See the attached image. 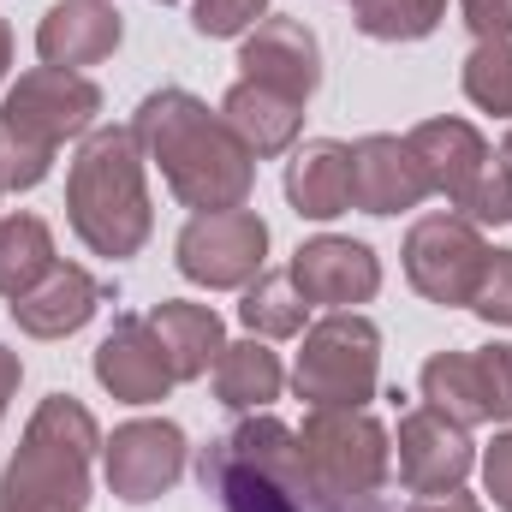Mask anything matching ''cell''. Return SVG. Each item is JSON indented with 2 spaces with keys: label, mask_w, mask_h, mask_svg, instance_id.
Wrapping results in <instances>:
<instances>
[{
  "label": "cell",
  "mask_w": 512,
  "mask_h": 512,
  "mask_svg": "<svg viewBox=\"0 0 512 512\" xmlns=\"http://www.w3.org/2000/svg\"><path fill=\"white\" fill-rule=\"evenodd\" d=\"M197 477L221 512H393L382 495H340L334 483H322L298 453V429L268 411H251L245 423L215 435L197 459Z\"/></svg>",
  "instance_id": "1"
},
{
  "label": "cell",
  "mask_w": 512,
  "mask_h": 512,
  "mask_svg": "<svg viewBox=\"0 0 512 512\" xmlns=\"http://www.w3.org/2000/svg\"><path fill=\"white\" fill-rule=\"evenodd\" d=\"M131 137H137L143 161L161 167L167 191L185 209L215 215V209H245L251 203L256 155L191 90H149L131 114Z\"/></svg>",
  "instance_id": "2"
},
{
  "label": "cell",
  "mask_w": 512,
  "mask_h": 512,
  "mask_svg": "<svg viewBox=\"0 0 512 512\" xmlns=\"http://www.w3.org/2000/svg\"><path fill=\"white\" fill-rule=\"evenodd\" d=\"M66 221L96 256H137L149 245L155 209L143 185V149L131 126H96L66 173Z\"/></svg>",
  "instance_id": "3"
},
{
  "label": "cell",
  "mask_w": 512,
  "mask_h": 512,
  "mask_svg": "<svg viewBox=\"0 0 512 512\" xmlns=\"http://www.w3.org/2000/svg\"><path fill=\"white\" fill-rule=\"evenodd\" d=\"M96 453H102L96 417L72 393H48L0 477V512H84Z\"/></svg>",
  "instance_id": "4"
},
{
  "label": "cell",
  "mask_w": 512,
  "mask_h": 512,
  "mask_svg": "<svg viewBox=\"0 0 512 512\" xmlns=\"http://www.w3.org/2000/svg\"><path fill=\"white\" fill-rule=\"evenodd\" d=\"M382 382V328L358 310H328L298 352L292 387L310 411H364Z\"/></svg>",
  "instance_id": "5"
},
{
  "label": "cell",
  "mask_w": 512,
  "mask_h": 512,
  "mask_svg": "<svg viewBox=\"0 0 512 512\" xmlns=\"http://www.w3.org/2000/svg\"><path fill=\"white\" fill-rule=\"evenodd\" d=\"M298 453L340 495H382L393 477V441L370 411H310L298 429Z\"/></svg>",
  "instance_id": "6"
},
{
  "label": "cell",
  "mask_w": 512,
  "mask_h": 512,
  "mask_svg": "<svg viewBox=\"0 0 512 512\" xmlns=\"http://www.w3.org/2000/svg\"><path fill=\"white\" fill-rule=\"evenodd\" d=\"M483 268H489V239L465 215H423L405 233V280L441 310H465L477 298Z\"/></svg>",
  "instance_id": "7"
},
{
  "label": "cell",
  "mask_w": 512,
  "mask_h": 512,
  "mask_svg": "<svg viewBox=\"0 0 512 512\" xmlns=\"http://www.w3.org/2000/svg\"><path fill=\"white\" fill-rule=\"evenodd\" d=\"M268 256V221L256 209H215L191 215L179 233V274L209 292H245Z\"/></svg>",
  "instance_id": "8"
},
{
  "label": "cell",
  "mask_w": 512,
  "mask_h": 512,
  "mask_svg": "<svg viewBox=\"0 0 512 512\" xmlns=\"http://www.w3.org/2000/svg\"><path fill=\"white\" fill-rule=\"evenodd\" d=\"M102 471H108V489H114L126 507L161 501V495L185 477V429L167 423V417L120 423L114 441H102Z\"/></svg>",
  "instance_id": "9"
},
{
  "label": "cell",
  "mask_w": 512,
  "mask_h": 512,
  "mask_svg": "<svg viewBox=\"0 0 512 512\" xmlns=\"http://www.w3.org/2000/svg\"><path fill=\"white\" fill-rule=\"evenodd\" d=\"M6 120L30 137H42L48 149H60L66 137H90L96 114H102V90L84 78V72H60V66H36L12 84Z\"/></svg>",
  "instance_id": "10"
},
{
  "label": "cell",
  "mask_w": 512,
  "mask_h": 512,
  "mask_svg": "<svg viewBox=\"0 0 512 512\" xmlns=\"http://www.w3.org/2000/svg\"><path fill=\"white\" fill-rule=\"evenodd\" d=\"M393 465H399V483L411 495H453V489H465V477L477 465V447H471V429H459L453 417L417 405V411L399 417Z\"/></svg>",
  "instance_id": "11"
},
{
  "label": "cell",
  "mask_w": 512,
  "mask_h": 512,
  "mask_svg": "<svg viewBox=\"0 0 512 512\" xmlns=\"http://www.w3.org/2000/svg\"><path fill=\"white\" fill-rule=\"evenodd\" d=\"M292 286L304 292V304H322V310H352V304H370L382 292V262L370 245L358 239H310L292 251Z\"/></svg>",
  "instance_id": "12"
},
{
  "label": "cell",
  "mask_w": 512,
  "mask_h": 512,
  "mask_svg": "<svg viewBox=\"0 0 512 512\" xmlns=\"http://www.w3.org/2000/svg\"><path fill=\"white\" fill-rule=\"evenodd\" d=\"M239 66H245V84L280 90L292 102H310L322 84V48H316L310 24H298V18H262L256 30H245Z\"/></svg>",
  "instance_id": "13"
},
{
  "label": "cell",
  "mask_w": 512,
  "mask_h": 512,
  "mask_svg": "<svg viewBox=\"0 0 512 512\" xmlns=\"http://www.w3.org/2000/svg\"><path fill=\"white\" fill-rule=\"evenodd\" d=\"M102 304H108V286H102L90 268L54 262L24 298H12V322H18L30 340H66V334H78Z\"/></svg>",
  "instance_id": "14"
},
{
  "label": "cell",
  "mask_w": 512,
  "mask_h": 512,
  "mask_svg": "<svg viewBox=\"0 0 512 512\" xmlns=\"http://www.w3.org/2000/svg\"><path fill=\"white\" fill-rule=\"evenodd\" d=\"M429 197V179L411 155L405 137H358L352 143V209L364 215H399V209H417Z\"/></svg>",
  "instance_id": "15"
},
{
  "label": "cell",
  "mask_w": 512,
  "mask_h": 512,
  "mask_svg": "<svg viewBox=\"0 0 512 512\" xmlns=\"http://www.w3.org/2000/svg\"><path fill=\"white\" fill-rule=\"evenodd\" d=\"M96 382L126 405H155L173 387V364L149 328V316H120L114 334L96 346Z\"/></svg>",
  "instance_id": "16"
},
{
  "label": "cell",
  "mask_w": 512,
  "mask_h": 512,
  "mask_svg": "<svg viewBox=\"0 0 512 512\" xmlns=\"http://www.w3.org/2000/svg\"><path fill=\"white\" fill-rule=\"evenodd\" d=\"M120 36H126V24H120L114 0H60L42 12L36 54H42V66L84 72V66H102L120 48Z\"/></svg>",
  "instance_id": "17"
},
{
  "label": "cell",
  "mask_w": 512,
  "mask_h": 512,
  "mask_svg": "<svg viewBox=\"0 0 512 512\" xmlns=\"http://www.w3.org/2000/svg\"><path fill=\"white\" fill-rule=\"evenodd\" d=\"M405 143H411V155H417V167L429 179V197H447L453 209H465L471 185L495 161L489 143H483V131L471 126V120H423L417 131H405Z\"/></svg>",
  "instance_id": "18"
},
{
  "label": "cell",
  "mask_w": 512,
  "mask_h": 512,
  "mask_svg": "<svg viewBox=\"0 0 512 512\" xmlns=\"http://www.w3.org/2000/svg\"><path fill=\"white\" fill-rule=\"evenodd\" d=\"M286 197L304 221H334L352 209V143L310 137L286 161Z\"/></svg>",
  "instance_id": "19"
},
{
  "label": "cell",
  "mask_w": 512,
  "mask_h": 512,
  "mask_svg": "<svg viewBox=\"0 0 512 512\" xmlns=\"http://www.w3.org/2000/svg\"><path fill=\"white\" fill-rule=\"evenodd\" d=\"M149 328L173 364V382H197L215 370V358L227 352V328L209 304H191V298H167L149 310Z\"/></svg>",
  "instance_id": "20"
},
{
  "label": "cell",
  "mask_w": 512,
  "mask_h": 512,
  "mask_svg": "<svg viewBox=\"0 0 512 512\" xmlns=\"http://www.w3.org/2000/svg\"><path fill=\"white\" fill-rule=\"evenodd\" d=\"M221 120L233 126V137L251 149L256 161H268V155H286L292 143H298V131H304V102H292V96H280V90H262V84H233L227 90V102H221Z\"/></svg>",
  "instance_id": "21"
},
{
  "label": "cell",
  "mask_w": 512,
  "mask_h": 512,
  "mask_svg": "<svg viewBox=\"0 0 512 512\" xmlns=\"http://www.w3.org/2000/svg\"><path fill=\"white\" fill-rule=\"evenodd\" d=\"M215 399L227 411H268L286 387V370H280V352H268V340H239L215 358Z\"/></svg>",
  "instance_id": "22"
},
{
  "label": "cell",
  "mask_w": 512,
  "mask_h": 512,
  "mask_svg": "<svg viewBox=\"0 0 512 512\" xmlns=\"http://www.w3.org/2000/svg\"><path fill=\"white\" fill-rule=\"evenodd\" d=\"M423 405L441 411V417H453L459 429L489 423V393H483L477 352H435L423 364Z\"/></svg>",
  "instance_id": "23"
},
{
  "label": "cell",
  "mask_w": 512,
  "mask_h": 512,
  "mask_svg": "<svg viewBox=\"0 0 512 512\" xmlns=\"http://www.w3.org/2000/svg\"><path fill=\"white\" fill-rule=\"evenodd\" d=\"M54 268V233L36 215H0V298H24Z\"/></svg>",
  "instance_id": "24"
},
{
  "label": "cell",
  "mask_w": 512,
  "mask_h": 512,
  "mask_svg": "<svg viewBox=\"0 0 512 512\" xmlns=\"http://www.w3.org/2000/svg\"><path fill=\"white\" fill-rule=\"evenodd\" d=\"M304 316H310V304L292 286V274H256L251 286H245L239 322L251 328V340H292L304 328Z\"/></svg>",
  "instance_id": "25"
},
{
  "label": "cell",
  "mask_w": 512,
  "mask_h": 512,
  "mask_svg": "<svg viewBox=\"0 0 512 512\" xmlns=\"http://www.w3.org/2000/svg\"><path fill=\"white\" fill-rule=\"evenodd\" d=\"M447 18V0H358L352 24L370 42H423Z\"/></svg>",
  "instance_id": "26"
},
{
  "label": "cell",
  "mask_w": 512,
  "mask_h": 512,
  "mask_svg": "<svg viewBox=\"0 0 512 512\" xmlns=\"http://www.w3.org/2000/svg\"><path fill=\"white\" fill-rule=\"evenodd\" d=\"M465 96L483 114L512 120V42H477L465 54Z\"/></svg>",
  "instance_id": "27"
},
{
  "label": "cell",
  "mask_w": 512,
  "mask_h": 512,
  "mask_svg": "<svg viewBox=\"0 0 512 512\" xmlns=\"http://www.w3.org/2000/svg\"><path fill=\"white\" fill-rule=\"evenodd\" d=\"M54 167V149L0 114V191H36Z\"/></svg>",
  "instance_id": "28"
},
{
  "label": "cell",
  "mask_w": 512,
  "mask_h": 512,
  "mask_svg": "<svg viewBox=\"0 0 512 512\" xmlns=\"http://www.w3.org/2000/svg\"><path fill=\"white\" fill-rule=\"evenodd\" d=\"M459 215H465L471 227H501V221H512V161L507 155L483 167V179L471 185V197H465Z\"/></svg>",
  "instance_id": "29"
},
{
  "label": "cell",
  "mask_w": 512,
  "mask_h": 512,
  "mask_svg": "<svg viewBox=\"0 0 512 512\" xmlns=\"http://www.w3.org/2000/svg\"><path fill=\"white\" fill-rule=\"evenodd\" d=\"M268 0H191V30L197 36H245L262 24Z\"/></svg>",
  "instance_id": "30"
},
{
  "label": "cell",
  "mask_w": 512,
  "mask_h": 512,
  "mask_svg": "<svg viewBox=\"0 0 512 512\" xmlns=\"http://www.w3.org/2000/svg\"><path fill=\"white\" fill-rule=\"evenodd\" d=\"M471 310H477L483 322H495V328H512V251H489V268H483V280H477Z\"/></svg>",
  "instance_id": "31"
},
{
  "label": "cell",
  "mask_w": 512,
  "mask_h": 512,
  "mask_svg": "<svg viewBox=\"0 0 512 512\" xmlns=\"http://www.w3.org/2000/svg\"><path fill=\"white\" fill-rule=\"evenodd\" d=\"M477 370H483V393H489V423H512V346L477 352Z\"/></svg>",
  "instance_id": "32"
},
{
  "label": "cell",
  "mask_w": 512,
  "mask_h": 512,
  "mask_svg": "<svg viewBox=\"0 0 512 512\" xmlns=\"http://www.w3.org/2000/svg\"><path fill=\"white\" fill-rule=\"evenodd\" d=\"M477 42H512V0H459Z\"/></svg>",
  "instance_id": "33"
},
{
  "label": "cell",
  "mask_w": 512,
  "mask_h": 512,
  "mask_svg": "<svg viewBox=\"0 0 512 512\" xmlns=\"http://www.w3.org/2000/svg\"><path fill=\"white\" fill-rule=\"evenodd\" d=\"M483 483H489L495 507L512 512V429H507V435H495V447L483 453Z\"/></svg>",
  "instance_id": "34"
},
{
  "label": "cell",
  "mask_w": 512,
  "mask_h": 512,
  "mask_svg": "<svg viewBox=\"0 0 512 512\" xmlns=\"http://www.w3.org/2000/svg\"><path fill=\"white\" fill-rule=\"evenodd\" d=\"M411 512H483V501H471V495L453 489V495H423Z\"/></svg>",
  "instance_id": "35"
},
{
  "label": "cell",
  "mask_w": 512,
  "mask_h": 512,
  "mask_svg": "<svg viewBox=\"0 0 512 512\" xmlns=\"http://www.w3.org/2000/svg\"><path fill=\"white\" fill-rule=\"evenodd\" d=\"M18 376H24V364H18V352H6V346H0V417H6V399L18 393Z\"/></svg>",
  "instance_id": "36"
},
{
  "label": "cell",
  "mask_w": 512,
  "mask_h": 512,
  "mask_svg": "<svg viewBox=\"0 0 512 512\" xmlns=\"http://www.w3.org/2000/svg\"><path fill=\"white\" fill-rule=\"evenodd\" d=\"M6 66H12V30L0 24V78H6Z\"/></svg>",
  "instance_id": "37"
},
{
  "label": "cell",
  "mask_w": 512,
  "mask_h": 512,
  "mask_svg": "<svg viewBox=\"0 0 512 512\" xmlns=\"http://www.w3.org/2000/svg\"><path fill=\"white\" fill-rule=\"evenodd\" d=\"M501 155H507V161H512V131H507V143H501Z\"/></svg>",
  "instance_id": "38"
},
{
  "label": "cell",
  "mask_w": 512,
  "mask_h": 512,
  "mask_svg": "<svg viewBox=\"0 0 512 512\" xmlns=\"http://www.w3.org/2000/svg\"><path fill=\"white\" fill-rule=\"evenodd\" d=\"M161 6H167V0H161Z\"/></svg>",
  "instance_id": "39"
},
{
  "label": "cell",
  "mask_w": 512,
  "mask_h": 512,
  "mask_svg": "<svg viewBox=\"0 0 512 512\" xmlns=\"http://www.w3.org/2000/svg\"><path fill=\"white\" fill-rule=\"evenodd\" d=\"M352 6H358V0H352Z\"/></svg>",
  "instance_id": "40"
}]
</instances>
